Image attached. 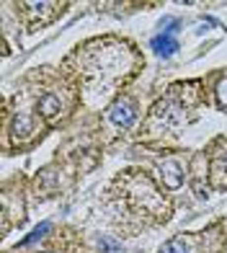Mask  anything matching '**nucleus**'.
Wrapping results in <instances>:
<instances>
[{"label":"nucleus","instance_id":"f257e3e1","mask_svg":"<svg viewBox=\"0 0 227 253\" xmlns=\"http://www.w3.org/2000/svg\"><path fill=\"white\" fill-rule=\"evenodd\" d=\"M134 103L129 101V98H121V101H116L111 106V111H109V117H111V122L114 124H119V126H129L132 122H134Z\"/></svg>","mask_w":227,"mask_h":253},{"label":"nucleus","instance_id":"f03ea898","mask_svg":"<svg viewBox=\"0 0 227 253\" xmlns=\"http://www.w3.org/2000/svg\"><path fill=\"white\" fill-rule=\"evenodd\" d=\"M160 173H163V181H165L168 189H178L181 183H184V170H181V166L176 160H165L160 166Z\"/></svg>","mask_w":227,"mask_h":253},{"label":"nucleus","instance_id":"7ed1b4c3","mask_svg":"<svg viewBox=\"0 0 227 253\" xmlns=\"http://www.w3.org/2000/svg\"><path fill=\"white\" fill-rule=\"evenodd\" d=\"M152 49L160 54V57H170L176 49H178V42L173 39V31H163L157 34V37L152 39Z\"/></svg>","mask_w":227,"mask_h":253},{"label":"nucleus","instance_id":"20e7f679","mask_svg":"<svg viewBox=\"0 0 227 253\" xmlns=\"http://www.w3.org/2000/svg\"><path fill=\"white\" fill-rule=\"evenodd\" d=\"M39 111H41V117L52 119L54 114L60 111V98H57V96H52V93H44V96L39 98Z\"/></svg>","mask_w":227,"mask_h":253},{"label":"nucleus","instance_id":"39448f33","mask_svg":"<svg viewBox=\"0 0 227 253\" xmlns=\"http://www.w3.org/2000/svg\"><path fill=\"white\" fill-rule=\"evenodd\" d=\"M49 227H52L49 222H41L39 227H34V230H31V235H29V238H24V240H21V246H31V243H37V240H41L44 235L49 233Z\"/></svg>","mask_w":227,"mask_h":253},{"label":"nucleus","instance_id":"423d86ee","mask_svg":"<svg viewBox=\"0 0 227 253\" xmlns=\"http://www.w3.org/2000/svg\"><path fill=\"white\" fill-rule=\"evenodd\" d=\"M31 132V119L29 117H16V122H13V134L16 137H26Z\"/></svg>","mask_w":227,"mask_h":253},{"label":"nucleus","instance_id":"0eeeda50","mask_svg":"<svg viewBox=\"0 0 227 253\" xmlns=\"http://www.w3.org/2000/svg\"><path fill=\"white\" fill-rule=\"evenodd\" d=\"M160 253H189V251H186V243H184V240L173 238V240H168V243L160 248Z\"/></svg>","mask_w":227,"mask_h":253},{"label":"nucleus","instance_id":"6e6552de","mask_svg":"<svg viewBox=\"0 0 227 253\" xmlns=\"http://www.w3.org/2000/svg\"><path fill=\"white\" fill-rule=\"evenodd\" d=\"M217 98H220V103L227 109V78L222 80V83L217 85Z\"/></svg>","mask_w":227,"mask_h":253},{"label":"nucleus","instance_id":"1a4fd4ad","mask_svg":"<svg viewBox=\"0 0 227 253\" xmlns=\"http://www.w3.org/2000/svg\"><path fill=\"white\" fill-rule=\"evenodd\" d=\"M101 246H104V253H119V246L109 238H101Z\"/></svg>","mask_w":227,"mask_h":253}]
</instances>
